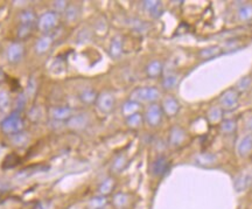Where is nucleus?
I'll use <instances>...</instances> for the list:
<instances>
[{
  "label": "nucleus",
  "instance_id": "f257e3e1",
  "mask_svg": "<svg viewBox=\"0 0 252 209\" xmlns=\"http://www.w3.org/2000/svg\"><path fill=\"white\" fill-rule=\"evenodd\" d=\"M160 97V92L154 86H142V88H137L132 91L130 101L137 103H151L153 104L157 102Z\"/></svg>",
  "mask_w": 252,
  "mask_h": 209
},
{
  "label": "nucleus",
  "instance_id": "f03ea898",
  "mask_svg": "<svg viewBox=\"0 0 252 209\" xmlns=\"http://www.w3.org/2000/svg\"><path fill=\"white\" fill-rule=\"evenodd\" d=\"M0 129L5 134L8 136H16L23 130V121L21 118L19 112L11 113L8 117H6L0 124Z\"/></svg>",
  "mask_w": 252,
  "mask_h": 209
},
{
  "label": "nucleus",
  "instance_id": "7ed1b4c3",
  "mask_svg": "<svg viewBox=\"0 0 252 209\" xmlns=\"http://www.w3.org/2000/svg\"><path fill=\"white\" fill-rule=\"evenodd\" d=\"M59 22L58 13L55 11H48L40 17L38 21L39 29L42 32H49L53 28H55Z\"/></svg>",
  "mask_w": 252,
  "mask_h": 209
},
{
  "label": "nucleus",
  "instance_id": "20e7f679",
  "mask_svg": "<svg viewBox=\"0 0 252 209\" xmlns=\"http://www.w3.org/2000/svg\"><path fill=\"white\" fill-rule=\"evenodd\" d=\"M163 115H164L163 107L158 105V104L153 103L147 107L146 110V113H145L146 123L148 124L149 126H153V127L158 126V125L161 123V121H163Z\"/></svg>",
  "mask_w": 252,
  "mask_h": 209
},
{
  "label": "nucleus",
  "instance_id": "39448f33",
  "mask_svg": "<svg viewBox=\"0 0 252 209\" xmlns=\"http://www.w3.org/2000/svg\"><path fill=\"white\" fill-rule=\"evenodd\" d=\"M96 105L102 113H110L115 107V96L111 92H102L98 95Z\"/></svg>",
  "mask_w": 252,
  "mask_h": 209
},
{
  "label": "nucleus",
  "instance_id": "423d86ee",
  "mask_svg": "<svg viewBox=\"0 0 252 209\" xmlns=\"http://www.w3.org/2000/svg\"><path fill=\"white\" fill-rule=\"evenodd\" d=\"M239 101V92L236 89H228L220 96V104L226 110L235 109Z\"/></svg>",
  "mask_w": 252,
  "mask_h": 209
},
{
  "label": "nucleus",
  "instance_id": "0eeeda50",
  "mask_svg": "<svg viewBox=\"0 0 252 209\" xmlns=\"http://www.w3.org/2000/svg\"><path fill=\"white\" fill-rule=\"evenodd\" d=\"M89 124V117L86 113H77V115L71 116L67 121V125L69 129L74 131L84 130Z\"/></svg>",
  "mask_w": 252,
  "mask_h": 209
},
{
  "label": "nucleus",
  "instance_id": "6e6552de",
  "mask_svg": "<svg viewBox=\"0 0 252 209\" xmlns=\"http://www.w3.org/2000/svg\"><path fill=\"white\" fill-rule=\"evenodd\" d=\"M168 167H169V163H168L167 158L163 156L158 157L151 165L152 175H154V177H163L168 171Z\"/></svg>",
  "mask_w": 252,
  "mask_h": 209
},
{
  "label": "nucleus",
  "instance_id": "1a4fd4ad",
  "mask_svg": "<svg viewBox=\"0 0 252 209\" xmlns=\"http://www.w3.org/2000/svg\"><path fill=\"white\" fill-rule=\"evenodd\" d=\"M49 115L54 121L67 122L68 119L73 116V110L69 106H53L50 107Z\"/></svg>",
  "mask_w": 252,
  "mask_h": 209
},
{
  "label": "nucleus",
  "instance_id": "9d476101",
  "mask_svg": "<svg viewBox=\"0 0 252 209\" xmlns=\"http://www.w3.org/2000/svg\"><path fill=\"white\" fill-rule=\"evenodd\" d=\"M23 54H25V49L22 44L19 42L12 43L7 49V59L11 63H19L23 58Z\"/></svg>",
  "mask_w": 252,
  "mask_h": 209
},
{
  "label": "nucleus",
  "instance_id": "9b49d317",
  "mask_svg": "<svg viewBox=\"0 0 252 209\" xmlns=\"http://www.w3.org/2000/svg\"><path fill=\"white\" fill-rule=\"evenodd\" d=\"M163 111L168 117H174V116L178 115L180 110V104L175 98L172 96H168L164 100L163 102Z\"/></svg>",
  "mask_w": 252,
  "mask_h": 209
},
{
  "label": "nucleus",
  "instance_id": "f8f14e48",
  "mask_svg": "<svg viewBox=\"0 0 252 209\" xmlns=\"http://www.w3.org/2000/svg\"><path fill=\"white\" fill-rule=\"evenodd\" d=\"M144 8L147 13L149 14L152 18H159L163 14L164 8L163 4L160 1H155V0H148V1H144L143 2Z\"/></svg>",
  "mask_w": 252,
  "mask_h": 209
},
{
  "label": "nucleus",
  "instance_id": "ddd939ff",
  "mask_svg": "<svg viewBox=\"0 0 252 209\" xmlns=\"http://www.w3.org/2000/svg\"><path fill=\"white\" fill-rule=\"evenodd\" d=\"M238 154L242 158L248 157L249 154L252 152V133H249L247 136H244L239 142L238 147H237Z\"/></svg>",
  "mask_w": 252,
  "mask_h": 209
},
{
  "label": "nucleus",
  "instance_id": "4468645a",
  "mask_svg": "<svg viewBox=\"0 0 252 209\" xmlns=\"http://www.w3.org/2000/svg\"><path fill=\"white\" fill-rule=\"evenodd\" d=\"M186 139V132L182 127L174 126L169 132V144L172 146H180Z\"/></svg>",
  "mask_w": 252,
  "mask_h": 209
},
{
  "label": "nucleus",
  "instance_id": "2eb2a0df",
  "mask_svg": "<svg viewBox=\"0 0 252 209\" xmlns=\"http://www.w3.org/2000/svg\"><path fill=\"white\" fill-rule=\"evenodd\" d=\"M53 43V38L50 35H42V37L39 39L37 44H35V52L38 54H44L49 50L50 46Z\"/></svg>",
  "mask_w": 252,
  "mask_h": 209
},
{
  "label": "nucleus",
  "instance_id": "dca6fc26",
  "mask_svg": "<svg viewBox=\"0 0 252 209\" xmlns=\"http://www.w3.org/2000/svg\"><path fill=\"white\" fill-rule=\"evenodd\" d=\"M146 74L151 79H157L163 74V63L160 61H157V60L149 62L146 67Z\"/></svg>",
  "mask_w": 252,
  "mask_h": 209
},
{
  "label": "nucleus",
  "instance_id": "f3484780",
  "mask_svg": "<svg viewBox=\"0 0 252 209\" xmlns=\"http://www.w3.org/2000/svg\"><path fill=\"white\" fill-rule=\"evenodd\" d=\"M250 184H251L250 175L247 174V173H243V174L238 175V177L235 179L233 187H235L237 192H243V190H245L249 186H250Z\"/></svg>",
  "mask_w": 252,
  "mask_h": 209
},
{
  "label": "nucleus",
  "instance_id": "a211bd4d",
  "mask_svg": "<svg viewBox=\"0 0 252 209\" xmlns=\"http://www.w3.org/2000/svg\"><path fill=\"white\" fill-rule=\"evenodd\" d=\"M109 53L113 59H118L119 56L122 55V53H123V40H122L121 37H116V38L112 39V41H111V43H110Z\"/></svg>",
  "mask_w": 252,
  "mask_h": 209
},
{
  "label": "nucleus",
  "instance_id": "6ab92c4d",
  "mask_svg": "<svg viewBox=\"0 0 252 209\" xmlns=\"http://www.w3.org/2000/svg\"><path fill=\"white\" fill-rule=\"evenodd\" d=\"M115 187H116L115 179L106 178L103 183L100 185V187H98V193H100V195H102V196H107L109 194L113 192Z\"/></svg>",
  "mask_w": 252,
  "mask_h": 209
},
{
  "label": "nucleus",
  "instance_id": "aec40b11",
  "mask_svg": "<svg viewBox=\"0 0 252 209\" xmlns=\"http://www.w3.org/2000/svg\"><path fill=\"white\" fill-rule=\"evenodd\" d=\"M207 118L211 124H217L223 119V109L220 106H212L210 107L208 113H207Z\"/></svg>",
  "mask_w": 252,
  "mask_h": 209
},
{
  "label": "nucleus",
  "instance_id": "412c9836",
  "mask_svg": "<svg viewBox=\"0 0 252 209\" xmlns=\"http://www.w3.org/2000/svg\"><path fill=\"white\" fill-rule=\"evenodd\" d=\"M37 23V16L35 13L31 10L22 11L20 14V25H27V26H33L35 27Z\"/></svg>",
  "mask_w": 252,
  "mask_h": 209
},
{
  "label": "nucleus",
  "instance_id": "4be33fe9",
  "mask_svg": "<svg viewBox=\"0 0 252 209\" xmlns=\"http://www.w3.org/2000/svg\"><path fill=\"white\" fill-rule=\"evenodd\" d=\"M112 202L117 209H125L130 204V196L126 193H117L113 196Z\"/></svg>",
  "mask_w": 252,
  "mask_h": 209
},
{
  "label": "nucleus",
  "instance_id": "5701e85b",
  "mask_svg": "<svg viewBox=\"0 0 252 209\" xmlns=\"http://www.w3.org/2000/svg\"><path fill=\"white\" fill-rule=\"evenodd\" d=\"M97 97H98V94L94 90V89H91V88L84 89V90L81 91V94H80V100L85 104L96 103V101H97Z\"/></svg>",
  "mask_w": 252,
  "mask_h": 209
},
{
  "label": "nucleus",
  "instance_id": "b1692460",
  "mask_svg": "<svg viewBox=\"0 0 252 209\" xmlns=\"http://www.w3.org/2000/svg\"><path fill=\"white\" fill-rule=\"evenodd\" d=\"M107 205L106 196L97 195L90 199L86 204V209H104L105 206Z\"/></svg>",
  "mask_w": 252,
  "mask_h": 209
},
{
  "label": "nucleus",
  "instance_id": "393cba45",
  "mask_svg": "<svg viewBox=\"0 0 252 209\" xmlns=\"http://www.w3.org/2000/svg\"><path fill=\"white\" fill-rule=\"evenodd\" d=\"M195 160L196 163L201 166H207V165H212L217 158H216L215 154L212 153H199L196 157H195Z\"/></svg>",
  "mask_w": 252,
  "mask_h": 209
},
{
  "label": "nucleus",
  "instance_id": "a878e982",
  "mask_svg": "<svg viewBox=\"0 0 252 209\" xmlns=\"http://www.w3.org/2000/svg\"><path fill=\"white\" fill-rule=\"evenodd\" d=\"M64 17L69 22H75L80 17V7L76 5H68L67 10L64 11Z\"/></svg>",
  "mask_w": 252,
  "mask_h": 209
},
{
  "label": "nucleus",
  "instance_id": "bb28decb",
  "mask_svg": "<svg viewBox=\"0 0 252 209\" xmlns=\"http://www.w3.org/2000/svg\"><path fill=\"white\" fill-rule=\"evenodd\" d=\"M140 104L137 102H133V101H127L124 105H123V115L125 116L126 118L130 117V116L134 115V113H138L139 111Z\"/></svg>",
  "mask_w": 252,
  "mask_h": 209
},
{
  "label": "nucleus",
  "instance_id": "cd10ccee",
  "mask_svg": "<svg viewBox=\"0 0 252 209\" xmlns=\"http://www.w3.org/2000/svg\"><path fill=\"white\" fill-rule=\"evenodd\" d=\"M143 123H144V117L139 112L134 113V115H132L130 117L126 118V124H127L130 127H132V129H136V127L142 126Z\"/></svg>",
  "mask_w": 252,
  "mask_h": 209
},
{
  "label": "nucleus",
  "instance_id": "c85d7f7f",
  "mask_svg": "<svg viewBox=\"0 0 252 209\" xmlns=\"http://www.w3.org/2000/svg\"><path fill=\"white\" fill-rule=\"evenodd\" d=\"M238 18L242 21H250L252 19V5H244L239 8Z\"/></svg>",
  "mask_w": 252,
  "mask_h": 209
},
{
  "label": "nucleus",
  "instance_id": "c756f323",
  "mask_svg": "<svg viewBox=\"0 0 252 209\" xmlns=\"http://www.w3.org/2000/svg\"><path fill=\"white\" fill-rule=\"evenodd\" d=\"M236 127H237L236 122L232 121V119H227V121L222 122L221 124V131L226 134L233 133L236 131Z\"/></svg>",
  "mask_w": 252,
  "mask_h": 209
},
{
  "label": "nucleus",
  "instance_id": "7c9ffc66",
  "mask_svg": "<svg viewBox=\"0 0 252 209\" xmlns=\"http://www.w3.org/2000/svg\"><path fill=\"white\" fill-rule=\"evenodd\" d=\"M126 163H127V159H126L125 156H118L115 160H113L112 171L117 173L122 172L126 167Z\"/></svg>",
  "mask_w": 252,
  "mask_h": 209
},
{
  "label": "nucleus",
  "instance_id": "2f4dec72",
  "mask_svg": "<svg viewBox=\"0 0 252 209\" xmlns=\"http://www.w3.org/2000/svg\"><path fill=\"white\" fill-rule=\"evenodd\" d=\"M220 54V47L218 46H210L208 48L202 49L200 52V56L203 59H209V58H214V56Z\"/></svg>",
  "mask_w": 252,
  "mask_h": 209
},
{
  "label": "nucleus",
  "instance_id": "473e14b6",
  "mask_svg": "<svg viewBox=\"0 0 252 209\" xmlns=\"http://www.w3.org/2000/svg\"><path fill=\"white\" fill-rule=\"evenodd\" d=\"M11 106V97L6 91L0 92V110L7 111Z\"/></svg>",
  "mask_w": 252,
  "mask_h": 209
},
{
  "label": "nucleus",
  "instance_id": "72a5a7b5",
  "mask_svg": "<svg viewBox=\"0 0 252 209\" xmlns=\"http://www.w3.org/2000/svg\"><path fill=\"white\" fill-rule=\"evenodd\" d=\"M251 83H252V80H251V76H245L243 77L238 81V83H237V91H247L249 88L251 86Z\"/></svg>",
  "mask_w": 252,
  "mask_h": 209
},
{
  "label": "nucleus",
  "instance_id": "f704fd0d",
  "mask_svg": "<svg viewBox=\"0 0 252 209\" xmlns=\"http://www.w3.org/2000/svg\"><path fill=\"white\" fill-rule=\"evenodd\" d=\"M19 163V158L17 154L11 153L10 156H7L4 160V168H12V167L17 166Z\"/></svg>",
  "mask_w": 252,
  "mask_h": 209
},
{
  "label": "nucleus",
  "instance_id": "c9c22d12",
  "mask_svg": "<svg viewBox=\"0 0 252 209\" xmlns=\"http://www.w3.org/2000/svg\"><path fill=\"white\" fill-rule=\"evenodd\" d=\"M33 26H27V25H20L19 31H18V35H19L20 39H27L32 35Z\"/></svg>",
  "mask_w": 252,
  "mask_h": 209
},
{
  "label": "nucleus",
  "instance_id": "e433bc0d",
  "mask_svg": "<svg viewBox=\"0 0 252 209\" xmlns=\"http://www.w3.org/2000/svg\"><path fill=\"white\" fill-rule=\"evenodd\" d=\"M176 82H178V76L170 74V75H167L165 77L163 81V85L165 89H172L176 84Z\"/></svg>",
  "mask_w": 252,
  "mask_h": 209
},
{
  "label": "nucleus",
  "instance_id": "4c0bfd02",
  "mask_svg": "<svg viewBox=\"0 0 252 209\" xmlns=\"http://www.w3.org/2000/svg\"><path fill=\"white\" fill-rule=\"evenodd\" d=\"M26 136H27V134H21V132L16 134V136H13L14 137L13 143H14V144L19 145V146L26 144V140H27V137Z\"/></svg>",
  "mask_w": 252,
  "mask_h": 209
},
{
  "label": "nucleus",
  "instance_id": "58836bf2",
  "mask_svg": "<svg viewBox=\"0 0 252 209\" xmlns=\"http://www.w3.org/2000/svg\"><path fill=\"white\" fill-rule=\"evenodd\" d=\"M67 1H55L54 2V8H55V12H64L68 7Z\"/></svg>",
  "mask_w": 252,
  "mask_h": 209
},
{
  "label": "nucleus",
  "instance_id": "ea45409f",
  "mask_svg": "<svg viewBox=\"0 0 252 209\" xmlns=\"http://www.w3.org/2000/svg\"><path fill=\"white\" fill-rule=\"evenodd\" d=\"M25 105H26V98L23 96V94H21L19 98H18V107H19V110H21Z\"/></svg>",
  "mask_w": 252,
  "mask_h": 209
}]
</instances>
